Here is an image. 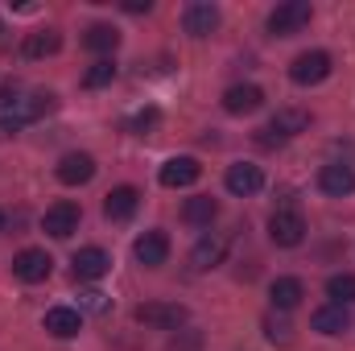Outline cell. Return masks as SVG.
I'll list each match as a JSON object with an SVG mask.
<instances>
[{
  "mask_svg": "<svg viewBox=\"0 0 355 351\" xmlns=\"http://www.w3.org/2000/svg\"><path fill=\"white\" fill-rule=\"evenodd\" d=\"M327 298H331L335 306H352L355 302V273H335V277L327 281Z\"/></svg>",
  "mask_w": 355,
  "mask_h": 351,
  "instance_id": "25",
  "label": "cell"
},
{
  "mask_svg": "<svg viewBox=\"0 0 355 351\" xmlns=\"http://www.w3.org/2000/svg\"><path fill=\"white\" fill-rule=\"evenodd\" d=\"M83 46L95 50V54H112V50L120 46V29H112V25H91L87 37H83Z\"/></svg>",
  "mask_w": 355,
  "mask_h": 351,
  "instance_id": "24",
  "label": "cell"
},
{
  "mask_svg": "<svg viewBox=\"0 0 355 351\" xmlns=\"http://www.w3.org/2000/svg\"><path fill=\"white\" fill-rule=\"evenodd\" d=\"M71 264H75V281H99V277H107L112 257L103 248H79Z\"/></svg>",
  "mask_w": 355,
  "mask_h": 351,
  "instance_id": "18",
  "label": "cell"
},
{
  "mask_svg": "<svg viewBox=\"0 0 355 351\" xmlns=\"http://www.w3.org/2000/svg\"><path fill=\"white\" fill-rule=\"evenodd\" d=\"M58 46H62V33H54V29H37V33H25L21 54H25V58H50V54H58Z\"/></svg>",
  "mask_w": 355,
  "mask_h": 351,
  "instance_id": "23",
  "label": "cell"
},
{
  "mask_svg": "<svg viewBox=\"0 0 355 351\" xmlns=\"http://www.w3.org/2000/svg\"><path fill=\"white\" fill-rule=\"evenodd\" d=\"M265 335H268V343H281V348L293 343V327H289L281 314H268L265 318Z\"/></svg>",
  "mask_w": 355,
  "mask_h": 351,
  "instance_id": "27",
  "label": "cell"
},
{
  "mask_svg": "<svg viewBox=\"0 0 355 351\" xmlns=\"http://www.w3.org/2000/svg\"><path fill=\"white\" fill-rule=\"evenodd\" d=\"M182 219H186L190 228H211V223L219 219V198H211V194H194V198H186Z\"/></svg>",
  "mask_w": 355,
  "mask_h": 351,
  "instance_id": "20",
  "label": "cell"
},
{
  "mask_svg": "<svg viewBox=\"0 0 355 351\" xmlns=\"http://www.w3.org/2000/svg\"><path fill=\"white\" fill-rule=\"evenodd\" d=\"M310 128V112H302V108H281V112H272V120H268L265 128L257 132V141L261 145H285V141H293L297 132H306Z\"/></svg>",
  "mask_w": 355,
  "mask_h": 351,
  "instance_id": "1",
  "label": "cell"
},
{
  "mask_svg": "<svg viewBox=\"0 0 355 351\" xmlns=\"http://www.w3.org/2000/svg\"><path fill=\"white\" fill-rule=\"evenodd\" d=\"M50 268H54V261H50V252H46V248H25V252H17V257H12V277H17V281H25V285L46 281V277H50Z\"/></svg>",
  "mask_w": 355,
  "mask_h": 351,
  "instance_id": "7",
  "label": "cell"
},
{
  "mask_svg": "<svg viewBox=\"0 0 355 351\" xmlns=\"http://www.w3.org/2000/svg\"><path fill=\"white\" fill-rule=\"evenodd\" d=\"M46 331L54 339H75L83 331V314L71 310V306H54V310H46Z\"/></svg>",
  "mask_w": 355,
  "mask_h": 351,
  "instance_id": "19",
  "label": "cell"
},
{
  "mask_svg": "<svg viewBox=\"0 0 355 351\" xmlns=\"http://www.w3.org/2000/svg\"><path fill=\"white\" fill-rule=\"evenodd\" d=\"M137 207H141V190H137V186H116V190H107V198H103V215H107L112 223L132 219Z\"/></svg>",
  "mask_w": 355,
  "mask_h": 351,
  "instance_id": "10",
  "label": "cell"
},
{
  "mask_svg": "<svg viewBox=\"0 0 355 351\" xmlns=\"http://www.w3.org/2000/svg\"><path fill=\"white\" fill-rule=\"evenodd\" d=\"M198 178H202L198 157H170V162L162 166L157 182H162V186H170V190H182V186H194Z\"/></svg>",
  "mask_w": 355,
  "mask_h": 351,
  "instance_id": "11",
  "label": "cell"
},
{
  "mask_svg": "<svg viewBox=\"0 0 355 351\" xmlns=\"http://www.w3.org/2000/svg\"><path fill=\"white\" fill-rule=\"evenodd\" d=\"M223 257H227V236L211 232V236H202V240L194 244V252H190V268H194V273H207V268L223 264Z\"/></svg>",
  "mask_w": 355,
  "mask_h": 351,
  "instance_id": "12",
  "label": "cell"
},
{
  "mask_svg": "<svg viewBox=\"0 0 355 351\" xmlns=\"http://www.w3.org/2000/svg\"><path fill=\"white\" fill-rule=\"evenodd\" d=\"M58 108V99L50 95V91H33V95H25V99H17V120L21 124H29V120H42V116H50Z\"/></svg>",
  "mask_w": 355,
  "mask_h": 351,
  "instance_id": "22",
  "label": "cell"
},
{
  "mask_svg": "<svg viewBox=\"0 0 355 351\" xmlns=\"http://www.w3.org/2000/svg\"><path fill=\"white\" fill-rule=\"evenodd\" d=\"M318 186H322V194L343 198V194H352L355 190V170L352 166H343V162H331V166L318 170Z\"/></svg>",
  "mask_w": 355,
  "mask_h": 351,
  "instance_id": "15",
  "label": "cell"
},
{
  "mask_svg": "<svg viewBox=\"0 0 355 351\" xmlns=\"http://www.w3.org/2000/svg\"><path fill=\"white\" fill-rule=\"evenodd\" d=\"M0 228H4V215H0Z\"/></svg>",
  "mask_w": 355,
  "mask_h": 351,
  "instance_id": "32",
  "label": "cell"
},
{
  "mask_svg": "<svg viewBox=\"0 0 355 351\" xmlns=\"http://www.w3.org/2000/svg\"><path fill=\"white\" fill-rule=\"evenodd\" d=\"M302 298H306V285H302L297 277H277V281L268 285V302H272V310H277V314L297 310V306H302Z\"/></svg>",
  "mask_w": 355,
  "mask_h": 351,
  "instance_id": "13",
  "label": "cell"
},
{
  "mask_svg": "<svg viewBox=\"0 0 355 351\" xmlns=\"http://www.w3.org/2000/svg\"><path fill=\"white\" fill-rule=\"evenodd\" d=\"M153 0H124V12H149Z\"/></svg>",
  "mask_w": 355,
  "mask_h": 351,
  "instance_id": "31",
  "label": "cell"
},
{
  "mask_svg": "<svg viewBox=\"0 0 355 351\" xmlns=\"http://www.w3.org/2000/svg\"><path fill=\"white\" fill-rule=\"evenodd\" d=\"M12 132H21V120L17 116H0V137H12Z\"/></svg>",
  "mask_w": 355,
  "mask_h": 351,
  "instance_id": "30",
  "label": "cell"
},
{
  "mask_svg": "<svg viewBox=\"0 0 355 351\" xmlns=\"http://www.w3.org/2000/svg\"><path fill=\"white\" fill-rule=\"evenodd\" d=\"M79 219H83V211H79L75 203H54V207L42 215V232L54 236V240H71V236L79 232Z\"/></svg>",
  "mask_w": 355,
  "mask_h": 351,
  "instance_id": "6",
  "label": "cell"
},
{
  "mask_svg": "<svg viewBox=\"0 0 355 351\" xmlns=\"http://www.w3.org/2000/svg\"><path fill=\"white\" fill-rule=\"evenodd\" d=\"M310 25V4L306 0H285L268 12V33L272 37H293Z\"/></svg>",
  "mask_w": 355,
  "mask_h": 351,
  "instance_id": "3",
  "label": "cell"
},
{
  "mask_svg": "<svg viewBox=\"0 0 355 351\" xmlns=\"http://www.w3.org/2000/svg\"><path fill=\"white\" fill-rule=\"evenodd\" d=\"M54 174H58L62 186H83V182L95 178V157H91V153H67Z\"/></svg>",
  "mask_w": 355,
  "mask_h": 351,
  "instance_id": "17",
  "label": "cell"
},
{
  "mask_svg": "<svg viewBox=\"0 0 355 351\" xmlns=\"http://www.w3.org/2000/svg\"><path fill=\"white\" fill-rule=\"evenodd\" d=\"M132 257H137V264H145V268H162V264L170 261V236L157 232V228L145 232V236H137Z\"/></svg>",
  "mask_w": 355,
  "mask_h": 351,
  "instance_id": "8",
  "label": "cell"
},
{
  "mask_svg": "<svg viewBox=\"0 0 355 351\" xmlns=\"http://www.w3.org/2000/svg\"><path fill=\"white\" fill-rule=\"evenodd\" d=\"M132 318L145 327H157V331H178L186 323V306L182 302H145V306H137Z\"/></svg>",
  "mask_w": 355,
  "mask_h": 351,
  "instance_id": "5",
  "label": "cell"
},
{
  "mask_svg": "<svg viewBox=\"0 0 355 351\" xmlns=\"http://www.w3.org/2000/svg\"><path fill=\"white\" fill-rule=\"evenodd\" d=\"M83 298V310H91V314H103L112 302H107V293H99V289H87V293H79Z\"/></svg>",
  "mask_w": 355,
  "mask_h": 351,
  "instance_id": "29",
  "label": "cell"
},
{
  "mask_svg": "<svg viewBox=\"0 0 355 351\" xmlns=\"http://www.w3.org/2000/svg\"><path fill=\"white\" fill-rule=\"evenodd\" d=\"M227 190L236 194V198H252L261 186H265V174H261V166H248V162H240V166H232L227 170Z\"/></svg>",
  "mask_w": 355,
  "mask_h": 351,
  "instance_id": "16",
  "label": "cell"
},
{
  "mask_svg": "<svg viewBox=\"0 0 355 351\" xmlns=\"http://www.w3.org/2000/svg\"><path fill=\"white\" fill-rule=\"evenodd\" d=\"M157 120H162V112H157V108H141V112L128 120V132L145 137V132H153V128H157Z\"/></svg>",
  "mask_w": 355,
  "mask_h": 351,
  "instance_id": "28",
  "label": "cell"
},
{
  "mask_svg": "<svg viewBox=\"0 0 355 351\" xmlns=\"http://www.w3.org/2000/svg\"><path fill=\"white\" fill-rule=\"evenodd\" d=\"M268 240H272L277 248H297V244L306 240V219H302V211H297V207H277V211L268 215Z\"/></svg>",
  "mask_w": 355,
  "mask_h": 351,
  "instance_id": "2",
  "label": "cell"
},
{
  "mask_svg": "<svg viewBox=\"0 0 355 351\" xmlns=\"http://www.w3.org/2000/svg\"><path fill=\"white\" fill-rule=\"evenodd\" d=\"M112 79H116V62H112V58H99V62H91L87 67V75H83V87H107V83H112Z\"/></svg>",
  "mask_w": 355,
  "mask_h": 351,
  "instance_id": "26",
  "label": "cell"
},
{
  "mask_svg": "<svg viewBox=\"0 0 355 351\" xmlns=\"http://www.w3.org/2000/svg\"><path fill=\"white\" fill-rule=\"evenodd\" d=\"M182 29H186L190 37H211V33L219 29V8L207 4V0L186 4V12H182Z\"/></svg>",
  "mask_w": 355,
  "mask_h": 351,
  "instance_id": "9",
  "label": "cell"
},
{
  "mask_svg": "<svg viewBox=\"0 0 355 351\" xmlns=\"http://www.w3.org/2000/svg\"><path fill=\"white\" fill-rule=\"evenodd\" d=\"M261 103H265V91L257 87V83H236V87L223 91V112H232V116H248Z\"/></svg>",
  "mask_w": 355,
  "mask_h": 351,
  "instance_id": "14",
  "label": "cell"
},
{
  "mask_svg": "<svg viewBox=\"0 0 355 351\" xmlns=\"http://www.w3.org/2000/svg\"><path fill=\"white\" fill-rule=\"evenodd\" d=\"M310 327H314L318 335H343V331L352 327V318H347V306H335V302L318 306V310H314V318H310Z\"/></svg>",
  "mask_w": 355,
  "mask_h": 351,
  "instance_id": "21",
  "label": "cell"
},
{
  "mask_svg": "<svg viewBox=\"0 0 355 351\" xmlns=\"http://www.w3.org/2000/svg\"><path fill=\"white\" fill-rule=\"evenodd\" d=\"M331 75V54L327 50H306V54H297L293 62H289V79L297 83V87H314V83H322Z\"/></svg>",
  "mask_w": 355,
  "mask_h": 351,
  "instance_id": "4",
  "label": "cell"
}]
</instances>
